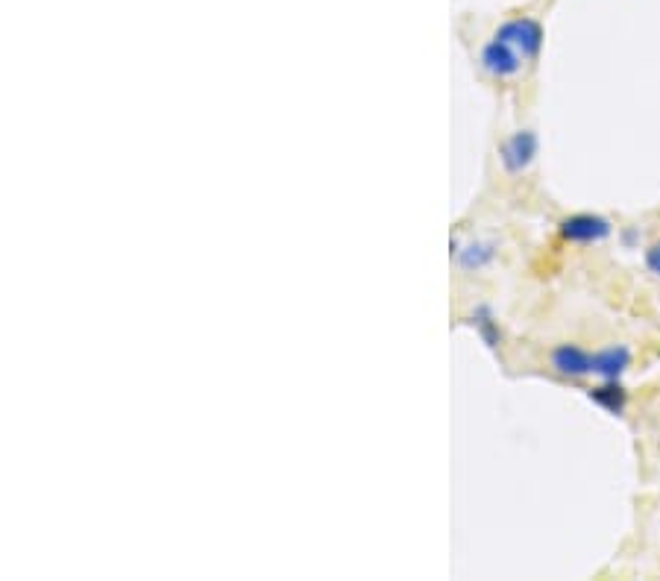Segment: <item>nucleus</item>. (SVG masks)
<instances>
[{"label": "nucleus", "instance_id": "f257e3e1", "mask_svg": "<svg viewBox=\"0 0 660 581\" xmlns=\"http://www.w3.org/2000/svg\"><path fill=\"white\" fill-rule=\"evenodd\" d=\"M558 235L570 244H602L614 235V224L593 212H575L558 224Z\"/></svg>", "mask_w": 660, "mask_h": 581}, {"label": "nucleus", "instance_id": "f03ea898", "mask_svg": "<svg viewBox=\"0 0 660 581\" xmlns=\"http://www.w3.org/2000/svg\"><path fill=\"white\" fill-rule=\"evenodd\" d=\"M493 39L517 47L523 59H534L540 53V47H543V27L534 18H511V21L499 24Z\"/></svg>", "mask_w": 660, "mask_h": 581}, {"label": "nucleus", "instance_id": "7ed1b4c3", "mask_svg": "<svg viewBox=\"0 0 660 581\" xmlns=\"http://www.w3.org/2000/svg\"><path fill=\"white\" fill-rule=\"evenodd\" d=\"M537 150H540L537 133L534 130H517L499 144V162L508 174H523L537 159Z\"/></svg>", "mask_w": 660, "mask_h": 581}, {"label": "nucleus", "instance_id": "20e7f679", "mask_svg": "<svg viewBox=\"0 0 660 581\" xmlns=\"http://www.w3.org/2000/svg\"><path fill=\"white\" fill-rule=\"evenodd\" d=\"M479 62H482L484 71H487L490 77H496V80H511V77H517V74L523 71V56H520V50L505 45V42H499V39H490V42L482 47Z\"/></svg>", "mask_w": 660, "mask_h": 581}, {"label": "nucleus", "instance_id": "39448f33", "mask_svg": "<svg viewBox=\"0 0 660 581\" xmlns=\"http://www.w3.org/2000/svg\"><path fill=\"white\" fill-rule=\"evenodd\" d=\"M549 364H552V370H555L558 376H567V379L593 376V353L584 350L581 344H572V341H564V344L552 347Z\"/></svg>", "mask_w": 660, "mask_h": 581}, {"label": "nucleus", "instance_id": "423d86ee", "mask_svg": "<svg viewBox=\"0 0 660 581\" xmlns=\"http://www.w3.org/2000/svg\"><path fill=\"white\" fill-rule=\"evenodd\" d=\"M631 367V350L625 344H611L593 353V376L599 379H622Z\"/></svg>", "mask_w": 660, "mask_h": 581}, {"label": "nucleus", "instance_id": "0eeeda50", "mask_svg": "<svg viewBox=\"0 0 660 581\" xmlns=\"http://www.w3.org/2000/svg\"><path fill=\"white\" fill-rule=\"evenodd\" d=\"M496 244L493 241H470V244H461L458 256H455V265L464 270V273H479V270L490 268L496 262Z\"/></svg>", "mask_w": 660, "mask_h": 581}, {"label": "nucleus", "instance_id": "6e6552de", "mask_svg": "<svg viewBox=\"0 0 660 581\" xmlns=\"http://www.w3.org/2000/svg\"><path fill=\"white\" fill-rule=\"evenodd\" d=\"M587 397H590V403L599 405L602 411H608L614 417H619L625 411V405H628V391L622 388L619 379H602L596 388L587 391Z\"/></svg>", "mask_w": 660, "mask_h": 581}, {"label": "nucleus", "instance_id": "1a4fd4ad", "mask_svg": "<svg viewBox=\"0 0 660 581\" xmlns=\"http://www.w3.org/2000/svg\"><path fill=\"white\" fill-rule=\"evenodd\" d=\"M473 329H476V335L482 338V344L487 347V350H499L502 347V329H499V320H496V314H493V309L490 306H476L473 312L464 317Z\"/></svg>", "mask_w": 660, "mask_h": 581}, {"label": "nucleus", "instance_id": "9d476101", "mask_svg": "<svg viewBox=\"0 0 660 581\" xmlns=\"http://www.w3.org/2000/svg\"><path fill=\"white\" fill-rule=\"evenodd\" d=\"M643 262H646V268L652 276H658L660 279V238L658 241H652L649 247H646V253H643Z\"/></svg>", "mask_w": 660, "mask_h": 581}, {"label": "nucleus", "instance_id": "9b49d317", "mask_svg": "<svg viewBox=\"0 0 660 581\" xmlns=\"http://www.w3.org/2000/svg\"><path fill=\"white\" fill-rule=\"evenodd\" d=\"M637 238H640V232H637V229H625V232H622V244H625V247H634V244H637Z\"/></svg>", "mask_w": 660, "mask_h": 581}]
</instances>
